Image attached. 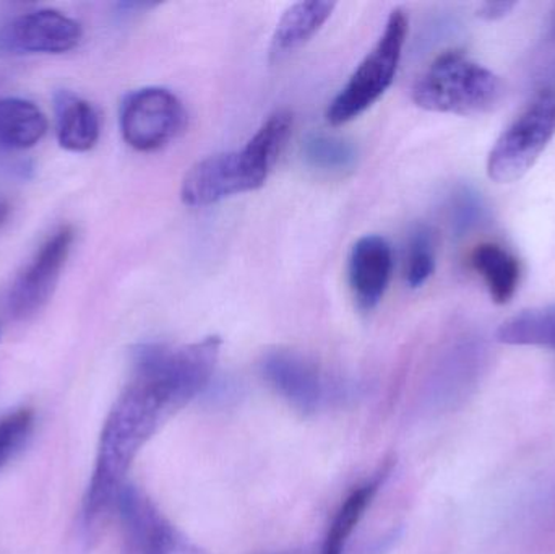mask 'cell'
<instances>
[{"label":"cell","mask_w":555,"mask_h":554,"mask_svg":"<svg viewBox=\"0 0 555 554\" xmlns=\"http://www.w3.org/2000/svg\"><path fill=\"white\" fill-rule=\"evenodd\" d=\"M393 462H387L377 474L372 475L364 484L358 485L351 493L348 494L341 506L336 511L326 530L325 539H323L322 554H345L349 539H351L354 530L358 529L359 523L364 517L365 511L374 503L380 488L384 487L387 478L390 477Z\"/></svg>","instance_id":"cell-15"},{"label":"cell","mask_w":555,"mask_h":554,"mask_svg":"<svg viewBox=\"0 0 555 554\" xmlns=\"http://www.w3.org/2000/svg\"><path fill=\"white\" fill-rule=\"evenodd\" d=\"M349 285L359 308L371 311L384 298L393 272V254L385 237L367 234L349 254Z\"/></svg>","instance_id":"cell-12"},{"label":"cell","mask_w":555,"mask_h":554,"mask_svg":"<svg viewBox=\"0 0 555 554\" xmlns=\"http://www.w3.org/2000/svg\"><path fill=\"white\" fill-rule=\"evenodd\" d=\"M280 554H297V553H280Z\"/></svg>","instance_id":"cell-26"},{"label":"cell","mask_w":555,"mask_h":554,"mask_svg":"<svg viewBox=\"0 0 555 554\" xmlns=\"http://www.w3.org/2000/svg\"><path fill=\"white\" fill-rule=\"evenodd\" d=\"M555 137V90L544 88L501 133L488 156V176L498 184L520 181Z\"/></svg>","instance_id":"cell-6"},{"label":"cell","mask_w":555,"mask_h":554,"mask_svg":"<svg viewBox=\"0 0 555 554\" xmlns=\"http://www.w3.org/2000/svg\"><path fill=\"white\" fill-rule=\"evenodd\" d=\"M449 217L452 230L459 236H463L485 223L488 218V208L481 194L468 185H462L450 197Z\"/></svg>","instance_id":"cell-22"},{"label":"cell","mask_w":555,"mask_h":554,"mask_svg":"<svg viewBox=\"0 0 555 554\" xmlns=\"http://www.w3.org/2000/svg\"><path fill=\"white\" fill-rule=\"evenodd\" d=\"M220 350V337L215 335L181 347L137 345L132 351V374L158 384L181 410L214 379Z\"/></svg>","instance_id":"cell-4"},{"label":"cell","mask_w":555,"mask_h":554,"mask_svg":"<svg viewBox=\"0 0 555 554\" xmlns=\"http://www.w3.org/2000/svg\"><path fill=\"white\" fill-rule=\"evenodd\" d=\"M408 16L403 9H395L385 23L384 33L364 61L356 67L345 87L336 94L326 111L332 126H343L356 119L377 103L393 83L403 55L408 36Z\"/></svg>","instance_id":"cell-5"},{"label":"cell","mask_w":555,"mask_h":554,"mask_svg":"<svg viewBox=\"0 0 555 554\" xmlns=\"http://www.w3.org/2000/svg\"><path fill=\"white\" fill-rule=\"evenodd\" d=\"M515 7H517V2H486L478 13L488 22H495V20L507 16Z\"/></svg>","instance_id":"cell-23"},{"label":"cell","mask_w":555,"mask_h":554,"mask_svg":"<svg viewBox=\"0 0 555 554\" xmlns=\"http://www.w3.org/2000/svg\"><path fill=\"white\" fill-rule=\"evenodd\" d=\"M291 129V113L276 111L243 149L195 163L182 179V202L189 207H208L262 188L286 146Z\"/></svg>","instance_id":"cell-2"},{"label":"cell","mask_w":555,"mask_h":554,"mask_svg":"<svg viewBox=\"0 0 555 554\" xmlns=\"http://www.w3.org/2000/svg\"><path fill=\"white\" fill-rule=\"evenodd\" d=\"M333 2H296L283 13L272 36L270 52L280 59L306 44L335 10Z\"/></svg>","instance_id":"cell-16"},{"label":"cell","mask_w":555,"mask_h":554,"mask_svg":"<svg viewBox=\"0 0 555 554\" xmlns=\"http://www.w3.org/2000/svg\"><path fill=\"white\" fill-rule=\"evenodd\" d=\"M114 513L122 530V554H208L182 536L133 485H126Z\"/></svg>","instance_id":"cell-8"},{"label":"cell","mask_w":555,"mask_h":554,"mask_svg":"<svg viewBox=\"0 0 555 554\" xmlns=\"http://www.w3.org/2000/svg\"><path fill=\"white\" fill-rule=\"evenodd\" d=\"M469 262L498 305L512 301L520 285L521 270L520 262L511 250L494 243L479 244L473 250Z\"/></svg>","instance_id":"cell-17"},{"label":"cell","mask_w":555,"mask_h":554,"mask_svg":"<svg viewBox=\"0 0 555 554\" xmlns=\"http://www.w3.org/2000/svg\"><path fill=\"white\" fill-rule=\"evenodd\" d=\"M188 113L182 101L162 87L132 91L120 104V133L139 152L163 149L184 130Z\"/></svg>","instance_id":"cell-7"},{"label":"cell","mask_w":555,"mask_h":554,"mask_svg":"<svg viewBox=\"0 0 555 554\" xmlns=\"http://www.w3.org/2000/svg\"><path fill=\"white\" fill-rule=\"evenodd\" d=\"M304 162L323 172H345L356 165L358 152L348 140L326 133H310L302 142Z\"/></svg>","instance_id":"cell-20"},{"label":"cell","mask_w":555,"mask_h":554,"mask_svg":"<svg viewBox=\"0 0 555 554\" xmlns=\"http://www.w3.org/2000/svg\"><path fill=\"white\" fill-rule=\"evenodd\" d=\"M553 31H554V35H555V13H554V18H553Z\"/></svg>","instance_id":"cell-25"},{"label":"cell","mask_w":555,"mask_h":554,"mask_svg":"<svg viewBox=\"0 0 555 554\" xmlns=\"http://www.w3.org/2000/svg\"><path fill=\"white\" fill-rule=\"evenodd\" d=\"M501 77L460 51L443 52L413 87V101L430 113L481 116L504 98Z\"/></svg>","instance_id":"cell-3"},{"label":"cell","mask_w":555,"mask_h":554,"mask_svg":"<svg viewBox=\"0 0 555 554\" xmlns=\"http://www.w3.org/2000/svg\"><path fill=\"white\" fill-rule=\"evenodd\" d=\"M436 270V249L429 228L417 227L408 243L406 283L411 288H421Z\"/></svg>","instance_id":"cell-21"},{"label":"cell","mask_w":555,"mask_h":554,"mask_svg":"<svg viewBox=\"0 0 555 554\" xmlns=\"http://www.w3.org/2000/svg\"><path fill=\"white\" fill-rule=\"evenodd\" d=\"M74 237L70 227H62L36 250L10 289L9 311L13 318H31L48 305L67 263Z\"/></svg>","instance_id":"cell-9"},{"label":"cell","mask_w":555,"mask_h":554,"mask_svg":"<svg viewBox=\"0 0 555 554\" xmlns=\"http://www.w3.org/2000/svg\"><path fill=\"white\" fill-rule=\"evenodd\" d=\"M498 340L514 347L555 350V305L528 309L499 327Z\"/></svg>","instance_id":"cell-19"},{"label":"cell","mask_w":555,"mask_h":554,"mask_svg":"<svg viewBox=\"0 0 555 554\" xmlns=\"http://www.w3.org/2000/svg\"><path fill=\"white\" fill-rule=\"evenodd\" d=\"M178 410L156 384L132 374L109 410L98 442L93 474L81 506V527L88 536L98 532L114 514L137 455Z\"/></svg>","instance_id":"cell-1"},{"label":"cell","mask_w":555,"mask_h":554,"mask_svg":"<svg viewBox=\"0 0 555 554\" xmlns=\"http://www.w3.org/2000/svg\"><path fill=\"white\" fill-rule=\"evenodd\" d=\"M48 132L44 113L23 98L0 100V146L26 150L41 142Z\"/></svg>","instance_id":"cell-18"},{"label":"cell","mask_w":555,"mask_h":554,"mask_svg":"<svg viewBox=\"0 0 555 554\" xmlns=\"http://www.w3.org/2000/svg\"><path fill=\"white\" fill-rule=\"evenodd\" d=\"M83 29L77 20L59 10L23 13L3 26L0 49L16 54H62L77 48Z\"/></svg>","instance_id":"cell-10"},{"label":"cell","mask_w":555,"mask_h":554,"mask_svg":"<svg viewBox=\"0 0 555 554\" xmlns=\"http://www.w3.org/2000/svg\"><path fill=\"white\" fill-rule=\"evenodd\" d=\"M7 211H9V207H7L5 202L0 198V223L5 220Z\"/></svg>","instance_id":"cell-24"},{"label":"cell","mask_w":555,"mask_h":554,"mask_svg":"<svg viewBox=\"0 0 555 554\" xmlns=\"http://www.w3.org/2000/svg\"><path fill=\"white\" fill-rule=\"evenodd\" d=\"M55 133L62 149L88 152L100 140V114L93 104L72 91H59L54 98Z\"/></svg>","instance_id":"cell-14"},{"label":"cell","mask_w":555,"mask_h":554,"mask_svg":"<svg viewBox=\"0 0 555 554\" xmlns=\"http://www.w3.org/2000/svg\"><path fill=\"white\" fill-rule=\"evenodd\" d=\"M260 368L278 396L302 415H313L330 399V384L322 371L296 351H270Z\"/></svg>","instance_id":"cell-11"},{"label":"cell","mask_w":555,"mask_h":554,"mask_svg":"<svg viewBox=\"0 0 555 554\" xmlns=\"http://www.w3.org/2000/svg\"><path fill=\"white\" fill-rule=\"evenodd\" d=\"M481 370V351L476 347L456 348L439 370L430 377L427 386V407L434 412L455 409L478 379Z\"/></svg>","instance_id":"cell-13"}]
</instances>
